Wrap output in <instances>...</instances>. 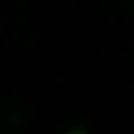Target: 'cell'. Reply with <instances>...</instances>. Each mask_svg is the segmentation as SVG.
Here are the masks:
<instances>
[{
    "mask_svg": "<svg viewBox=\"0 0 134 134\" xmlns=\"http://www.w3.org/2000/svg\"><path fill=\"white\" fill-rule=\"evenodd\" d=\"M129 2H134V0H129Z\"/></svg>",
    "mask_w": 134,
    "mask_h": 134,
    "instance_id": "6da1fadb",
    "label": "cell"
}]
</instances>
